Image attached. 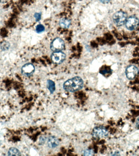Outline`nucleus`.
I'll return each mask as SVG.
<instances>
[{
  "mask_svg": "<svg viewBox=\"0 0 139 156\" xmlns=\"http://www.w3.org/2000/svg\"><path fill=\"white\" fill-rule=\"evenodd\" d=\"M84 86V81L81 78L76 76L68 79L64 83L63 88L68 92H74L81 90Z\"/></svg>",
  "mask_w": 139,
  "mask_h": 156,
  "instance_id": "f257e3e1",
  "label": "nucleus"
},
{
  "mask_svg": "<svg viewBox=\"0 0 139 156\" xmlns=\"http://www.w3.org/2000/svg\"><path fill=\"white\" fill-rule=\"evenodd\" d=\"M113 22L118 26L123 25L126 23L127 20V15L125 12L118 11L113 15Z\"/></svg>",
  "mask_w": 139,
  "mask_h": 156,
  "instance_id": "f03ea898",
  "label": "nucleus"
},
{
  "mask_svg": "<svg viewBox=\"0 0 139 156\" xmlns=\"http://www.w3.org/2000/svg\"><path fill=\"white\" fill-rule=\"evenodd\" d=\"M65 44L64 41L60 38L57 37L52 41L50 45L51 50L54 52L61 51L64 48Z\"/></svg>",
  "mask_w": 139,
  "mask_h": 156,
  "instance_id": "7ed1b4c3",
  "label": "nucleus"
},
{
  "mask_svg": "<svg viewBox=\"0 0 139 156\" xmlns=\"http://www.w3.org/2000/svg\"><path fill=\"white\" fill-rule=\"evenodd\" d=\"M108 131L103 126L96 127L93 130L92 136L95 138L106 137L108 136Z\"/></svg>",
  "mask_w": 139,
  "mask_h": 156,
  "instance_id": "20e7f679",
  "label": "nucleus"
},
{
  "mask_svg": "<svg viewBox=\"0 0 139 156\" xmlns=\"http://www.w3.org/2000/svg\"><path fill=\"white\" fill-rule=\"evenodd\" d=\"M66 57L65 54L61 51L54 52L51 55L52 62L57 64L62 63L65 59Z\"/></svg>",
  "mask_w": 139,
  "mask_h": 156,
  "instance_id": "39448f33",
  "label": "nucleus"
},
{
  "mask_svg": "<svg viewBox=\"0 0 139 156\" xmlns=\"http://www.w3.org/2000/svg\"><path fill=\"white\" fill-rule=\"evenodd\" d=\"M139 24L138 19L134 16L129 17L126 22V28L130 30H135L138 26Z\"/></svg>",
  "mask_w": 139,
  "mask_h": 156,
  "instance_id": "423d86ee",
  "label": "nucleus"
},
{
  "mask_svg": "<svg viewBox=\"0 0 139 156\" xmlns=\"http://www.w3.org/2000/svg\"><path fill=\"white\" fill-rule=\"evenodd\" d=\"M139 70L136 66L134 65L129 66L126 69V75L129 80H133L138 74Z\"/></svg>",
  "mask_w": 139,
  "mask_h": 156,
  "instance_id": "0eeeda50",
  "label": "nucleus"
},
{
  "mask_svg": "<svg viewBox=\"0 0 139 156\" xmlns=\"http://www.w3.org/2000/svg\"><path fill=\"white\" fill-rule=\"evenodd\" d=\"M35 70V68L34 65L32 63H27L22 67L21 72L22 74L24 76H29L32 75Z\"/></svg>",
  "mask_w": 139,
  "mask_h": 156,
  "instance_id": "6e6552de",
  "label": "nucleus"
},
{
  "mask_svg": "<svg viewBox=\"0 0 139 156\" xmlns=\"http://www.w3.org/2000/svg\"><path fill=\"white\" fill-rule=\"evenodd\" d=\"M59 142L57 137L55 136H51L48 140L47 144L50 148H54L59 145Z\"/></svg>",
  "mask_w": 139,
  "mask_h": 156,
  "instance_id": "1a4fd4ad",
  "label": "nucleus"
},
{
  "mask_svg": "<svg viewBox=\"0 0 139 156\" xmlns=\"http://www.w3.org/2000/svg\"><path fill=\"white\" fill-rule=\"evenodd\" d=\"M70 24V20L67 18H62L59 21V25L62 28H68L69 27Z\"/></svg>",
  "mask_w": 139,
  "mask_h": 156,
  "instance_id": "9d476101",
  "label": "nucleus"
},
{
  "mask_svg": "<svg viewBox=\"0 0 139 156\" xmlns=\"http://www.w3.org/2000/svg\"><path fill=\"white\" fill-rule=\"evenodd\" d=\"M47 88L49 90L50 93L52 94L55 90V85L52 80H48L47 82Z\"/></svg>",
  "mask_w": 139,
  "mask_h": 156,
  "instance_id": "9b49d317",
  "label": "nucleus"
},
{
  "mask_svg": "<svg viewBox=\"0 0 139 156\" xmlns=\"http://www.w3.org/2000/svg\"><path fill=\"white\" fill-rule=\"evenodd\" d=\"M8 155L10 156H19L21 155V154L17 149L12 147L8 151Z\"/></svg>",
  "mask_w": 139,
  "mask_h": 156,
  "instance_id": "f8f14e48",
  "label": "nucleus"
},
{
  "mask_svg": "<svg viewBox=\"0 0 139 156\" xmlns=\"http://www.w3.org/2000/svg\"><path fill=\"white\" fill-rule=\"evenodd\" d=\"M10 47V44L7 41H4L1 45V49L2 51H6L9 49Z\"/></svg>",
  "mask_w": 139,
  "mask_h": 156,
  "instance_id": "ddd939ff",
  "label": "nucleus"
},
{
  "mask_svg": "<svg viewBox=\"0 0 139 156\" xmlns=\"http://www.w3.org/2000/svg\"><path fill=\"white\" fill-rule=\"evenodd\" d=\"M94 154L93 150L92 149H87L85 150L84 152V155L85 156H92Z\"/></svg>",
  "mask_w": 139,
  "mask_h": 156,
  "instance_id": "4468645a",
  "label": "nucleus"
},
{
  "mask_svg": "<svg viewBox=\"0 0 139 156\" xmlns=\"http://www.w3.org/2000/svg\"><path fill=\"white\" fill-rule=\"evenodd\" d=\"M45 30V27L41 24H38L36 28V30L37 32L38 33H40L42 32Z\"/></svg>",
  "mask_w": 139,
  "mask_h": 156,
  "instance_id": "2eb2a0df",
  "label": "nucleus"
},
{
  "mask_svg": "<svg viewBox=\"0 0 139 156\" xmlns=\"http://www.w3.org/2000/svg\"><path fill=\"white\" fill-rule=\"evenodd\" d=\"M136 126L138 129H139V117L136 120Z\"/></svg>",
  "mask_w": 139,
  "mask_h": 156,
  "instance_id": "dca6fc26",
  "label": "nucleus"
},
{
  "mask_svg": "<svg viewBox=\"0 0 139 156\" xmlns=\"http://www.w3.org/2000/svg\"><path fill=\"white\" fill-rule=\"evenodd\" d=\"M110 0H100L101 2L104 4H107L109 2Z\"/></svg>",
  "mask_w": 139,
  "mask_h": 156,
  "instance_id": "f3484780",
  "label": "nucleus"
},
{
  "mask_svg": "<svg viewBox=\"0 0 139 156\" xmlns=\"http://www.w3.org/2000/svg\"><path fill=\"white\" fill-rule=\"evenodd\" d=\"M35 18H36V19L37 20H40V15L38 14V13H36L35 14Z\"/></svg>",
  "mask_w": 139,
  "mask_h": 156,
  "instance_id": "a211bd4d",
  "label": "nucleus"
}]
</instances>
